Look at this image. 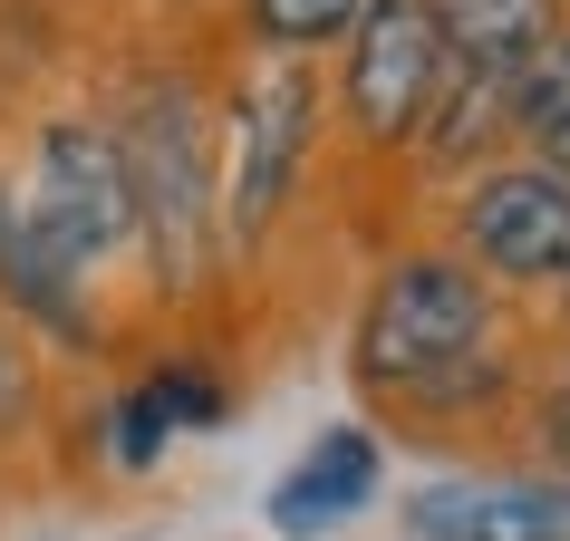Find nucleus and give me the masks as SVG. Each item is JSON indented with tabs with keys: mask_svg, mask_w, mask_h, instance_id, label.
Instances as JSON below:
<instances>
[{
	"mask_svg": "<svg viewBox=\"0 0 570 541\" xmlns=\"http://www.w3.org/2000/svg\"><path fill=\"white\" fill-rule=\"evenodd\" d=\"M175 396H165V377H146V387H126L117 396V454L126 464H155V445H165V435H175Z\"/></svg>",
	"mask_w": 570,
	"mask_h": 541,
	"instance_id": "12",
	"label": "nucleus"
},
{
	"mask_svg": "<svg viewBox=\"0 0 570 541\" xmlns=\"http://www.w3.org/2000/svg\"><path fill=\"white\" fill-rule=\"evenodd\" d=\"M532 146H541V165H561V175H570V117H551V126H532Z\"/></svg>",
	"mask_w": 570,
	"mask_h": 541,
	"instance_id": "14",
	"label": "nucleus"
},
{
	"mask_svg": "<svg viewBox=\"0 0 570 541\" xmlns=\"http://www.w3.org/2000/svg\"><path fill=\"white\" fill-rule=\"evenodd\" d=\"M0 301L30 309V329L88 348V270L68 262L30 204H0Z\"/></svg>",
	"mask_w": 570,
	"mask_h": 541,
	"instance_id": "8",
	"label": "nucleus"
},
{
	"mask_svg": "<svg viewBox=\"0 0 570 541\" xmlns=\"http://www.w3.org/2000/svg\"><path fill=\"white\" fill-rule=\"evenodd\" d=\"M242 10H252V30H262L281 59H301V49H320V39H348L377 0H242Z\"/></svg>",
	"mask_w": 570,
	"mask_h": 541,
	"instance_id": "11",
	"label": "nucleus"
},
{
	"mask_svg": "<svg viewBox=\"0 0 570 541\" xmlns=\"http://www.w3.org/2000/svg\"><path fill=\"white\" fill-rule=\"evenodd\" d=\"M435 20H445L454 68H483V78H532L561 39L551 0H435Z\"/></svg>",
	"mask_w": 570,
	"mask_h": 541,
	"instance_id": "10",
	"label": "nucleus"
},
{
	"mask_svg": "<svg viewBox=\"0 0 570 541\" xmlns=\"http://www.w3.org/2000/svg\"><path fill=\"white\" fill-rule=\"evenodd\" d=\"M406 522L425 541H570V483H435Z\"/></svg>",
	"mask_w": 570,
	"mask_h": 541,
	"instance_id": "7",
	"label": "nucleus"
},
{
	"mask_svg": "<svg viewBox=\"0 0 570 541\" xmlns=\"http://www.w3.org/2000/svg\"><path fill=\"white\" fill-rule=\"evenodd\" d=\"M358 387L396 406H483L503 387V338L474 262L406 252L377 270L358 309Z\"/></svg>",
	"mask_w": 570,
	"mask_h": 541,
	"instance_id": "1",
	"label": "nucleus"
},
{
	"mask_svg": "<svg viewBox=\"0 0 570 541\" xmlns=\"http://www.w3.org/2000/svg\"><path fill=\"white\" fill-rule=\"evenodd\" d=\"M377 493V435H358V425H330L320 445L291 464V474L271 483V532H291V541H320L338 532L348 512Z\"/></svg>",
	"mask_w": 570,
	"mask_h": 541,
	"instance_id": "9",
	"label": "nucleus"
},
{
	"mask_svg": "<svg viewBox=\"0 0 570 541\" xmlns=\"http://www.w3.org/2000/svg\"><path fill=\"white\" fill-rule=\"evenodd\" d=\"M126 165H136V204H146V242H155V270L165 291L194 281L204 262V136H194V97L184 88H146L136 126H126Z\"/></svg>",
	"mask_w": 570,
	"mask_h": 541,
	"instance_id": "4",
	"label": "nucleus"
},
{
	"mask_svg": "<svg viewBox=\"0 0 570 541\" xmlns=\"http://www.w3.org/2000/svg\"><path fill=\"white\" fill-rule=\"evenodd\" d=\"M301 136H309V78L291 59L252 78L242 97V155H233V233H262L271 204L291 194V165H301Z\"/></svg>",
	"mask_w": 570,
	"mask_h": 541,
	"instance_id": "6",
	"label": "nucleus"
},
{
	"mask_svg": "<svg viewBox=\"0 0 570 541\" xmlns=\"http://www.w3.org/2000/svg\"><path fill=\"white\" fill-rule=\"evenodd\" d=\"M30 213L49 223V242H59L78 270L107 262V252H126V242L146 233L126 136H107V126H88V117H59L49 136H39V194H30Z\"/></svg>",
	"mask_w": 570,
	"mask_h": 541,
	"instance_id": "3",
	"label": "nucleus"
},
{
	"mask_svg": "<svg viewBox=\"0 0 570 541\" xmlns=\"http://www.w3.org/2000/svg\"><path fill=\"white\" fill-rule=\"evenodd\" d=\"M541 445H551V464H570V367H561V387L541 396Z\"/></svg>",
	"mask_w": 570,
	"mask_h": 541,
	"instance_id": "13",
	"label": "nucleus"
},
{
	"mask_svg": "<svg viewBox=\"0 0 570 541\" xmlns=\"http://www.w3.org/2000/svg\"><path fill=\"white\" fill-rule=\"evenodd\" d=\"M464 252L493 281H570V175L503 165L464 194Z\"/></svg>",
	"mask_w": 570,
	"mask_h": 541,
	"instance_id": "5",
	"label": "nucleus"
},
{
	"mask_svg": "<svg viewBox=\"0 0 570 541\" xmlns=\"http://www.w3.org/2000/svg\"><path fill=\"white\" fill-rule=\"evenodd\" d=\"M561 301H570V281H561Z\"/></svg>",
	"mask_w": 570,
	"mask_h": 541,
	"instance_id": "15",
	"label": "nucleus"
},
{
	"mask_svg": "<svg viewBox=\"0 0 570 541\" xmlns=\"http://www.w3.org/2000/svg\"><path fill=\"white\" fill-rule=\"evenodd\" d=\"M445 78H454V49H445V20L435 0H377L358 30H348V126L367 146H416L435 107H445Z\"/></svg>",
	"mask_w": 570,
	"mask_h": 541,
	"instance_id": "2",
	"label": "nucleus"
}]
</instances>
